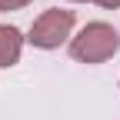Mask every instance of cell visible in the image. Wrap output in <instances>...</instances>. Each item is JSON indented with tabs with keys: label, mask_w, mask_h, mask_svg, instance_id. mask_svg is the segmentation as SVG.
Returning a JSON list of instances; mask_svg holds the SVG:
<instances>
[{
	"label": "cell",
	"mask_w": 120,
	"mask_h": 120,
	"mask_svg": "<svg viewBox=\"0 0 120 120\" xmlns=\"http://www.w3.org/2000/svg\"><path fill=\"white\" fill-rule=\"evenodd\" d=\"M117 50H120V34L110 23H103V20L87 23L80 34L70 40V57L80 60V64H103V60H110Z\"/></svg>",
	"instance_id": "cell-1"
},
{
	"label": "cell",
	"mask_w": 120,
	"mask_h": 120,
	"mask_svg": "<svg viewBox=\"0 0 120 120\" xmlns=\"http://www.w3.org/2000/svg\"><path fill=\"white\" fill-rule=\"evenodd\" d=\"M70 30H73V10L53 7V10H43L40 17L34 20L27 40L34 43V47H40V50H57L60 43L70 37Z\"/></svg>",
	"instance_id": "cell-2"
},
{
	"label": "cell",
	"mask_w": 120,
	"mask_h": 120,
	"mask_svg": "<svg viewBox=\"0 0 120 120\" xmlns=\"http://www.w3.org/2000/svg\"><path fill=\"white\" fill-rule=\"evenodd\" d=\"M20 47H23V34L17 27H0V70L13 67L20 60Z\"/></svg>",
	"instance_id": "cell-3"
},
{
	"label": "cell",
	"mask_w": 120,
	"mask_h": 120,
	"mask_svg": "<svg viewBox=\"0 0 120 120\" xmlns=\"http://www.w3.org/2000/svg\"><path fill=\"white\" fill-rule=\"evenodd\" d=\"M30 0H0V13H7V10H20V7H27Z\"/></svg>",
	"instance_id": "cell-4"
},
{
	"label": "cell",
	"mask_w": 120,
	"mask_h": 120,
	"mask_svg": "<svg viewBox=\"0 0 120 120\" xmlns=\"http://www.w3.org/2000/svg\"><path fill=\"white\" fill-rule=\"evenodd\" d=\"M100 7H107V10H113V7H120V0H97Z\"/></svg>",
	"instance_id": "cell-5"
}]
</instances>
